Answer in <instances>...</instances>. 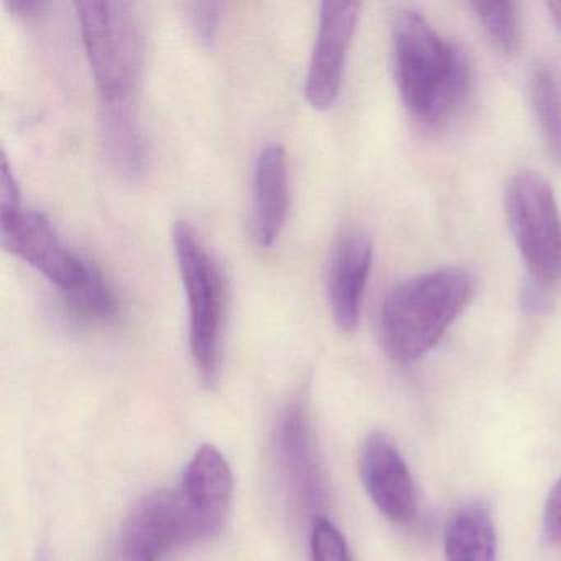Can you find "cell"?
<instances>
[{
  "label": "cell",
  "instance_id": "52a82bcc",
  "mask_svg": "<svg viewBox=\"0 0 561 561\" xmlns=\"http://www.w3.org/2000/svg\"><path fill=\"white\" fill-rule=\"evenodd\" d=\"M203 541L182 491L162 489L146 495L124 527L126 561H157L169 551Z\"/></svg>",
  "mask_w": 561,
  "mask_h": 561
},
{
  "label": "cell",
  "instance_id": "4fadbf2b",
  "mask_svg": "<svg viewBox=\"0 0 561 561\" xmlns=\"http://www.w3.org/2000/svg\"><path fill=\"white\" fill-rule=\"evenodd\" d=\"M288 213L287 156L284 147L268 144L255 163L254 239L262 248H271L284 231Z\"/></svg>",
  "mask_w": 561,
  "mask_h": 561
},
{
  "label": "cell",
  "instance_id": "8fae6325",
  "mask_svg": "<svg viewBox=\"0 0 561 561\" xmlns=\"http://www.w3.org/2000/svg\"><path fill=\"white\" fill-rule=\"evenodd\" d=\"M277 449L285 481L298 504L317 511L324 502V481L311 442L310 422L300 400L282 413L277 428Z\"/></svg>",
  "mask_w": 561,
  "mask_h": 561
},
{
  "label": "cell",
  "instance_id": "44dd1931",
  "mask_svg": "<svg viewBox=\"0 0 561 561\" xmlns=\"http://www.w3.org/2000/svg\"><path fill=\"white\" fill-rule=\"evenodd\" d=\"M522 310L525 313L541 314L550 310L553 300H551L550 291L543 285L537 284L535 280H528L520 290Z\"/></svg>",
  "mask_w": 561,
  "mask_h": 561
},
{
  "label": "cell",
  "instance_id": "7402d4cb",
  "mask_svg": "<svg viewBox=\"0 0 561 561\" xmlns=\"http://www.w3.org/2000/svg\"><path fill=\"white\" fill-rule=\"evenodd\" d=\"M12 8V11L19 12L21 15H37L38 12L44 11L45 8H47V4L45 2H35V0H21V2H12V4H9Z\"/></svg>",
  "mask_w": 561,
  "mask_h": 561
},
{
  "label": "cell",
  "instance_id": "7a4b0ae2",
  "mask_svg": "<svg viewBox=\"0 0 561 561\" xmlns=\"http://www.w3.org/2000/svg\"><path fill=\"white\" fill-rule=\"evenodd\" d=\"M472 294L465 268L443 267L397 284L380 313L383 350L400 364L422 359L445 336Z\"/></svg>",
  "mask_w": 561,
  "mask_h": 561
},
{
  "label": "cell",
  "instance_id": "3957f363",
  "mask_svg": "<svg viewBox=\"0 0 561 561\" xmlns=\"http://www.w3.org/2000/svg\"><path fill=\"white\" fill-rule=\"evenodd\" d=\"M0 241L5 251L27 262L57 285L78 311L90 318H110L116 298L103 274L75 254L45 216L25 209L21 199L0 203Z\"/></svg>",
  "mask_w": 561,
  "mask_h": 561
},
{
  "label": "cell",
  "instance_id": "8992f818",
  "mask_svg": "<svg viewBox=\"0 0 561 561\" xmlns=\"http://www.w3.org/2000/svg\"><path fill=\"white\" fill-rule=\"evenodd\" d=\"M512 238L531 280L550 288L561 280V215L550 183L537 172H518L505 192Z\"/></svg>",
  "mask_w": 561,
  "mask_h": 561
},
{
  "label": "cell",
  "instance_id": "5bb4252c",
  "mask_svg": "<svg viewBox=\"0 0 561 561\" xmlns=\"http://www.w3.org/2000/svg\"><path fill=\"white\" fill-rule=\"evenodd\" d=\"M445 557L446 561H495L497 534L488 507L469 504L449 518Z\"/></svg>",
  "mask_w": 561,
  "mask_h": 561
},
{
  "label": "cell",
  "instance_id": "ba28073f",
  "mask_svg": "<svg viewBox=\"0 0 561 561\" xmlns=\"http://www.w3.org/2000/svg\"><path fill=\"white\" fill-rule=\"evenodd\" d=\"M357 2H323L317 42L305 81V96L311 107L327 111L336 103L343 83L347 51L359 21Z\"/></svg>",
  "mask_w": 561,
  "mask_h": 561
},
{
  "label": "cell",
  "instance_id": "d6986e66",
  "mask_svg": "<svg viewBox=\"0 0 561 561\" xmlns=\"http://www.w3.org/2000/svg\"><path fill=\"white\" fill-rule=\"evenodd\" d=\"M222 4L218 2H199L188 9L190 25L195 32V37L203 45H211L218 34L219 21H221Z\"/></svg>",
  "mask_w": 561,
  "mask_h": 561
},
{
  "label": "cell",
  "instance_id": "7c38bea8",
  "mask_svg": "<svg viewBox=\"0 0 561 561\" xmlns=\"http://www.w3.org/2000/svg\"><path fill=\"white\" fill-rule=\"evenodd\" d=\"M373 254L369 236L360 231L346 232L334 248L327 288L331 313L340 330L354 331L359 324Z\"/></svg>",
  "mask_w": 561,
  "mask_h": 561
},
{
  "label": "cell",
  "instance_id": "603a6c76",
  "mask_svg": "<svg viewBox=\"0 0 561 561\" xmlns=\"http://www.w3.org/2000/svg\"><path fill=\"white\" fill-rule=\"evenodd\" d=\"M548 11H550L551 18H553L554 25H557L561 32V2H550V4H548Z\"/></svg>",
  "mask_w": 561,
  "mask_h": 561
},
{
  "label": "cell",
  "instance_id": "e0dca14e",
  "mask_svg": "<svg viewBox=\"0 0 561 561\" xmlns=\"http://www.w3.org/2000/svg\"><path fill=\"white\" fill-rule=\"evenodd\" d=\"M471 8L491 41L504 54H514L520 38L515 5L512 2H472Z\"/></svg>",
  "mask_w": 561,
  "mask_h": 561
},
{
  "label": "cell",
  "instance_id": "6da1fadb",
  "mask_svg": "<svg viewBox=\"0 0 561 561\" xmlns=\"http://www.w3.org/2000/svg\"><path fill=\"white\" fill-rule=\"evenodd\" d=\"M392 48L397 87L410 116L428 129L448 126L471 88L465 54L412 9L393 18Z\"/></svg>",
  "mask_w": 561,
  "mask_h": 561
},
{
  "label": "cell",
  "instance_id": "ffe728a7",
  "mask_svg": "<svg viewBox=\"0 0 561 561\" xmlns=\"http://www.w3.org/2000/svg\"><path fill=\"white\" fill-rule=\"evenodd\" d=\"M541 537L547 543L561 541V478L554 482L545 501L541 515Z\"/></svg>",
  "mask_w": 561,
  "mask_h": 561
},
{
  "label": "cell",
  "instance_id": "2e32d148",
  "mask_svg": "<svg viewBox=\"0 0 561 561\" xmlns=\"http://www.w3.org/2000/svg\"><path fill=\"white\" fill-rule=\"evenodd\" d=\"M106 144L111 157L127 175L142 172L146 162V144L136 119L130 114L129 103L107 104Z\"/></svg>",
  "mask_w": 561,
  "mask_h": 561
},
{
  "label": "cell",
  "instance_id": "5b68a950",
  "mask_svg": "<svg viewBox=\"0 0 561 561\" xmlns=\"http://www.w3.org/2000/svg\"><path fill=\"white\" fill-rule=\"evenodd\" d=\"M173 245L190 311V350L205 386L219 377L225 282L213 255L190 222L173 226Z\"/></svg>",
  "mask_w": 561,
  "mask_h": 561
},
{
  "label": "cell",
  "instance_id": "9a60e30c",
  "mask_svg": "<svg viewBox=\"0 0 561 561\" xmlns=\"http://www.w3.org/2000/svg\"><path fill=\"white\" fill-rule=\"evenodd\" d=\"M530 100L545 147L551 160L561 167V90L553 71L545 65L531 71Z\"/></svg>",
  "mask_w": 561,
  "mask_h": 561
},
{
  "label": "cell",
  "instance_id": "ac0fdd59",
  "mask_svg": "<svg viewBox=\"0 0 561 561\" xmlns=\"http://www.w3.org/2000/svg\"><path fill=\"white\" fill-rule=\"evenodd\" d=\"M311 558L313 561H351L346 540L323 515H317L311 527Z\"/></svg>",
  "mask_w": 561,
  "mask_h": 561
},
{
  "label": "cell",
  "instance_id": "9c48e42d",
  "mask_svg": "<svg viewBox=\"0 0 561 561\" xmlns=\"http://www.w3.org/2000/svg\"><path fill=\"white\" fill-rule=\"evenodd\" d=\"M359 472L373 504L393 524H409L416 512V491L409 466L392 439L373 432L360 446Z\"/></svg>",
  "mask_w": 561,
  "mask_h": 561
},
{
  "label": "cell",
  "instance_id": "277c9868",
  "mask_svg": "<svg viewBox=\"0 0 561 561\" xmlns=\"http://www.w3.org/2000/svg\"><path fill=\"white\" fill-rule=\"evenodd\" d=\"M81 37L106 104L129 103L144 68V37L133 5L77 2Z\"/></svg>",
  "mask_w": 561,
  "mask_h": 561
},
{
  "label": "cell",
  "instance_id": "30bf717a",
  "mask_svg": "<svg viewBox=\"0 0 561 561\" xmlns=\"http://www.w3.org/2000/svg\"><path fill=\"white\" fill-rule=\"evenodd\" d=\"M180 491L198 524L202 540L218 537L234 495V478L225 455L213 445H203L186 466Z\"/></svg>",
  "mask_w": 561,
  "mask_h": 561
}]
</instances>
